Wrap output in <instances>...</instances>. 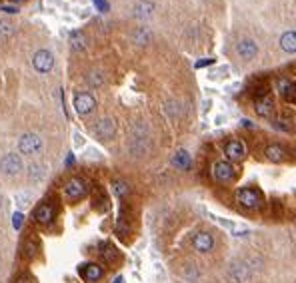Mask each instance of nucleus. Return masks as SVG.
<instances>
[{"instance_id": "f257e3e1", "label": "nucleus", "mask_w": 296, "mask_h": 283, "mask_svg": "<svg viewBox=\"0 0 296 283\" xmlns=\"http://www.w3.org/2000/svg\"><path fill=\"white\" fill-rule=\"evenodd\" d=\"M252 271H250V263L244 259H234L228 265V277L234 283H246L250 279Z\"/></svg>"}, {"instance_id": "f03ea898", "label": "nucleus", "mask_w": 296, "mask_h": 283, "mask_svg": "<svg viewBox=\"0 0 296 283\" xmlns=\"http://www.w3.org/2000/svg\"><path fill=\"white\" fill-rule=\"evenodd\" d=\"M236 200H238V204L246 209H256L262 204V198L254 187H240V190L236 192Z\"/></svg>"}, {"instance_id": "7ed1b4c3", "label": "nucleus", "mask_w": 296, "mask_h": 283, "mask_svg": "<svg viewBox=\"0 0 296 283\" xmlns=\"http://www.w3.org/2000/svg\"><path fill=\"white\" fill-rule=\"evenodd\" d=\"M74 108L80 116H88L94 108H96V100L92 94H88V92H78L76 96H74Z\"/></svg>"}, {"instance_id": "20e7f679", "label": "nucleus", "mask_w": 296, "mask_h": 283, "mask_svg": "<svg viewBox=\"0 0 296 283\" xmlns=\"http://www.w3.org/2000/svg\"><path fill=\"white\" fill-rule=\"evenodd\" d=\"M0 172L6 176H16L22 172V160L16 154H6L2 160H0Z\"/></svg>"}, {"instance_id": "39448f33", "label": "nucleus", "mask_w": 296, "mask_h": 283, "mask_svg": "<svg viewBox=\"0 0 296 283\" xmlns=\"http://www.w3.org/2000/svg\"><path fill=\"white\" fill-rule=\"evenodd\" d=\"M116 134V122L114 118H100L94 126V136L100 140H110Z\"/></svg>"}, {"instance_id": "423d86ee", "label": "nucleus", "mask_w": 296, "mask_h": 283, "mask_svg": "<svg viewBox=\"0 0 296 283\" xmlns=\"http://www.w3.org/2000/svg\"><path fill=\"white\" fill-rule=\"evenodd\" d=\"M18 148L22 154H36L42 148V140L36 134H22L18 140Z\"/></svg>"}, {"instance_id": "0eeeda50", "label": "nucleus", "mask_w": 296, "mask_h": 283, "mask_svg": "<svg viewBox=\"0 0 296 283\" xmlns=\"http://www.w3.org/2000/svg\"><path fill=\"white\" fill-rule=\"evenodd\" d=\"M32 64H34V68H36L40 74H46V72H50L52 66H54V56H52L48 50H38V52L34 54V58H32Z\"/></svg>"}, {"instance_id": "6e6552de", "label": "nucleus", "mask_w": 296, "mask_h": 283, "mask_svg": "<svg viewBox=\"0 0 296 283\" xmlns=\"http://www.w3.org/2000/svg\"><path fill=\"white\" fill-rule=\"evenodd\" d=\"M212 178L220 183H228L234 178V168L230 162H214L212 166Z\"/></svg>"}, {"instance_id": "1a4fd4ad", "label": "nucleus", "mask_w": 296, "mask_h": 283, "mask_svg": "<svg viewBox=\"0 0 296 283\" xmlns=\"http://www.w3.org/2000/svg\"><path fill=\"white\" fill-rule=\"evenodd\" d=\"M192 247L196 251H200V254H208V251L214 247V237L208 232H198L192 237Z\"/></svg>"}, {"instance_id": "9d476101", "label": "nucleus", "mask_w": 296, "mask_h": 283, "mask_svg": "<svg viewBox=\"0 0 296 283\" xmlns=\"http://www.w3.org/2000/svg\"><path fill=\"white\" fill-rule=\"evenodd\" d=\"M224 154H226V158L232 160V162H240L244 155H246V148L242 142L238 140H230L226 146H224Z\"/></svg>"}, {"instance_id": "9b49d317", "label": "nucleus", "mask_w": 296, "mask_h": 283, "mask_svg": "<svg viewBox=\"0 0 296 283\" xmlns=\"http://www.w3.org/2000/svg\"><path fill=\"white\" fill-rule=\"evenodd\" d=\"M236 52H238V56L242 60H252L258 54V46H256L254 40L242 38V40H238V44H236Z\"/></svg>"}, {"instance_id": "f8f14e48", "label": "nucleus", "mask_w": 296, "mask_h": 283, "mask_svg": "<svg viewBox=\"0 0 296 283\" xmlns=\"http://www.w3.org/2000/svg\"><path fill=\"white\" fill-rule=\"evenodd\" d=\"M64 192H66V196L72 198V200L82 198L84 192H86V183H84V180H80V178H70V180L66 181V185H64Z\"/></svg>"}, {"instance_id": "ddd939ff", "label": "nucleus", "mask_w": 296, "mask_h": 283, "mask_svg": "<svg viewBox=\"0 0 296 283\" xmlns=\"http://www.w3.org/2000/svg\"><path fill=\"white\" fill-rule=\"evenodd\" d=\"M272 108H274V104H272V98L266 94V96H260V98H256L254 100V110H256V114L258 116H264V118H268L270 114H272Z\"/></svg>"}, {"instance_id": "4468645a", "label": "nucleus", "mask_w": 296, "mask_h": 283, "mask_svg": "<svg viewBox=\"0 0 296 283\" xmlns=\"http://www.w3.org/2000/svg\"><path fill=\"white\" fill-rule=\"evenodd\" d=\"M34 219H36L38 224H42V226L50 224L52 219H54V207H52L50 204H42V206H38V207H36V211H34Z\"/></svg>"}, {"instance_id": "2eb2a0df", "label": "nucleus", "mask_w": 296, "mask_h": 283, "mask_svg": "<svg viewBox=\"0 0 296 283\" xmlns=\"http://www.w3.org/2000/svg\"><path fill=\"white\" fill-rule=\"evenodd\" d=\"M264 155H266V158H268L270 162L278 164V162H282V160L286 158V150H284L280 144H270V146H266Z\"/></svg>"}, {"instance_id": "dca6fc26", "label": "nucleus", "mask_w": 296, "mask_h": 283, "mask_svg": "<svg viewBox=\"0 0 296 283\" xmlns=\"http://www.w3.org/2000/svg\"><path fill=\"white\" fill-rule=\"evenodd\" d=\"M82 277L86 281H98L102 277V267L98 263H86L82 265Z\"/></svg>"}, {"instance_id": "f3484780", "label": "nucleus", "mask_w": 296, "mask_h": 283, "mask_svg": "<svg viewBox=\"0 0 296 283\" xmlns=\"http://www.w3.org/2000/svg\"><path fill=\"white\" fill-rule=\"evenodd\" d=\"M280 48L288 54H294L296 52V32L294 30H288L280 36Z\"/></svg>"}, {"instance_id": "a211bd4d", "label": "nucleus", "mask_w": 296, "mask_h": 283, "mask_svg": "<svg viewBox=\"0 0 296 283\" xmlns=\"http://www.w3.org/2000/svg\"><path fill=\"white\" fill-rule=\"evenodd\" d=\"M172 164L178 168V170H188L190 164H192V160H190V155H188L186 150H178V152L172 155Z\"/></svg>"}, {"instance_id": "6ab92c4d", "label": "nucleus", "mask_w": 296, "mask_h": 283, "mask_svg": "<svg viewBox=\"0 0 296 283\" xmlns=\"http://www.w3.org/2000/svg\"><path fill=\"white\" fill-rule=\"evenodd\" d=\"M278 90H280V94L286 100L296 102V86L290 80H278Z\"/></svg>"}, {"instance_id": "aec40b11", "label": "nucleus", "mask_w": 296, "mask_h": 283, "mask_svg": "<svg viewBox=\"0 0 296 283\" xmlns=\"http://www.w3.org/2000/svg\"><path fill=\"white\" fill-rule=\"evenodd\" d=\"M44 176H46V168L42 164H30V168H28V180H30L32 183L42 181Z\"/></svg>"}, {"instance_id": "412c9836", "label": "nucleus", "mask_w": 296, "mask_h": 283, "mask_svg": "<svg viewBox=\"0 0 296 283\" xmlns=\"http://www.w3.org/2000/svg\"><path fill=\"white\" fill-rule=\"evenodd\" d=\"M154 10V4L148 2V0H140V2H136L134 6V14L138 18H144V16H150V12Z\"/></svg>"}, {"instance_id": "4be33fe9", "label": "nucleus", "mask_w": 296, "mask_h": 283, "mask_svg": "<svg viewBox=\"0 0 296 283\" xmlns=\"http://www.w3.org/2000/svg\"><path fill=\"white\" fill-rule=\"evenodd\" d=\"M86 84L90 88H100L104 84V74L100 70H90L86 74Z\"/></svg>"}, {"instance_id": "5701e85b", "label": "nucleus", "mask_w": 296, "mask_h": 283, "mask_svg": "<svg viewBox=\"0 0 296 283\" xmlns=\"http://www.w3.org/2000/svg\"><path fill=\"white\" fill-rule=\"evenodd\" d=\"M180 106H182L180 102H176V100H168L164 110H166V114H168L170 118H180V116H182V112H184Z\"/></svg>"}, {"instance_id": "b1692460", "label": "nucleus", "mask_w": 296, "mask_h": 283, "mask_svg": "<svg viewBox=\"0 0 296 283\" xmlns=\"http://www.w3.org/2000/svg\"><path fill=\"white\" fill-rule=\"evenodd\" d=\"M112 190H114V194H116L118 198H124V196H128L130 187H128V183H126V181L116 180V181H112Z\"/></svg>"}, {"instance_id": "393cba45", "label": "nucleus", "mask_w": 296, "mask_h": 283, "mask_svg": "<svg viewBox=\"0 0 296 283\" xmlns=\"http://www.w3.org/2000/svg\"><path fill=\"white\" fill-rule=\"evenodd\" d=\"M132 38H134L136 44H148V40H150V32H148V30H144V28H138L136 32L132 34Z\"/></svg>"}, {"instance_id": "a878e982", "label": "nucleus", "mask_w": 296, "mask_h": 283, "mask_svg": "<svg viewBox=\"0 0 296 283\" xmlns=\"http://www.w3.org/2000/svg\"><path fill=\"white\" fill-rule=\"evenodd\" d=\"M14 30H16V26L12 22L0 20V36H10V34H14Z\"/></svg>"}, {"instance_id": "bb28decb", "label": "nucleus", "mask_w": 296, "mask_h": 283, "mask_svg": "<svg viewBox=\"0 0 296 283\" xmlns=\"http://www.w3.org/2000/svg\"><path fill=\"white\" fill-rule=\"evenodd\" d=\"M70 42H72V48H74V50H82V48H84L86 38H84V34H80V32H72Z\"/></svg>"}, {"instance_id": "cd10ccee", "label": "nucleus", "mask_w": 296, "mask_h": 283, "mask_svg": "<svg viewBox=\"0 0 296 283\" xmlns=\"http://www.w3.org/2000/svg\"><path fill=\"white\" fill-rule=\"evenodd\" d=\"M16 204H18V207H26L28 204H30V196L28 194H24V192H20V194H16Z\"/></svg>"}, {"instance_id": "c85d7f7f", "label": "nucleus", "mask_w": 296, "mask_h": 283, "mask_svg": "<svg viewBox=\"0 0 296 283\" xmlns=\"http://www.w3.org/2000/svg\"><path fill=\"white\" fill-rule=\"evenodd\" d=\"M182 273H184V277H186L188 281H194V279L198 277V271H196V265H186Z\"/></svg>"}, {"instance_id": "c756f323", "label": "nucleus", "mask_w": 296, "mask_h": 283, "mask_svg": "<svg viewBox=\"0 0 296 283\" xmlns=\"http://www.w3.org/2000/svg\"><path fill=\"white\" fill-rule=\"evenodd\" d=\"M34 249H36V243H34L32 239H28V241L24 243V256H26V257H32V256H34Z\"/></svg>"}, {"instance_id": "7c9ffc66", "label": "nucleus", "mask_w": 296, "mask_h": 283, "mask_svg": "<svg viewBox=\"0 0 296 283\" xmlns=\"http://www.w3.org/2000/svg\"><path fill=\"white\" fill-rule=\"evenodd\" d=\"M22 219H24V217H22L20 211H16V213L12 215V228H14V230H20V228H22Z\"/></svg>"}, {"instance_id": "2f4dec72", "label": "nucleus", "mask_w": 296, "mask_h": 283, "mask_svg": "<svg viewBox=\"0 0 296 283\" xmlns=\"http://www.w3.org/2000/svg\"><path fill=\"white\" fill-rule=\"evenodd\" d=\"M94 6L100 10V12H108V2H106V0H94Z\"/></svg>"}, {"instance_id": "473e14b6", "label": "nucleus", "mask_w": 296, "mask_h": 283, "mask_svg": "<svg viewBox=\"0 0 296 283\" xmlns=\"http://www.w3.org/2000/svg\"><path fill=\"white\" fill-rule=\"evenodd\" d=\"M212 58H204V60H200V62H196V68H202V66H208V64H212Z\"/></svg>"}, {"instance_id": "72a5a7b5", "label": "nucleus", "mask_w": 296, "mask_h": 283, "mask_svg": "<svg viewBox=\"0 0 296 283\" xmlns=\"http://www.w3.org/2000/svg\"><path fill=\"white\" fill-rule=\"evenodd\" d=\"M242 126H246V128H252V122H250V120H242Z\"/></svg>"}, {"instance_id": "f704fd0d", "label": "nucleus", "mask_w": 296, "mask_h": 283, "mask_svg": "<svg viewBox=\"0 0 296 283\" xmlns=\"http://www.w3.org/2000/svg\"><path fill=\"white\" fill-rule=\"evenodd\" d=\"M2 204H4V198H2V194H0V207H2Z\"/></svg>"}, {"instance_id": "c9c22d12", "label": "nucleus", "mask_w": 296, "mask_h": 283, "mask_svg": "<svg viewBox=\"0 0 296 283\" xmlns=\"http://www.w3.org/2000/svg\"><path fill=\"white\" fill-rule=\"evenodd\" d=\"M114 283H122V277H116V281Z\"/></svg>"}]
</instances>
